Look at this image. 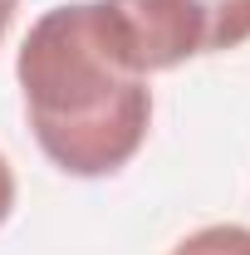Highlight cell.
Returning a JSON list of instances; mask_svg holds the SVG:
<instances>
[{
    "label": "cell",
    "mask_w": 250,
    "mask_h": 255,
    "mask_svg": "<svg viewBox=\"0 0 250 255\" xmlns=\"http://www.w3.org/2000/svg\"><path fill=\"white\" fill-rule=\"evenodd\" d=\"M206 15V54H231L250 44V0H196Z\"/></svg>",
    "instance_id": "3"
},
{
    "label": "cell",
    "mask_w": 250,
    "mask_h": 255,
    "mask_svg": "<svg viewBox=\"0 0 250 255\" xmlns=\"http://www.w3.org/2000/svg\"><path fill=\"white\" fill-rule=\"evenodd\" d=\"M15 10H20V0H0V44H5V34L15 25Z\"/></svg>",
    "instance_id": "6"
},
{
    "label": "cell",
    "mask_w": 250,
    "mask_h": 255,
    "mask_svg": "<svg viewBox=\"0 0 250 255\" xmlns=\"http://www.w3.org/2000/svg\"><path fill=\"white\" fill-rule=\"evenodd\" d=\"M137 74H167L206 54V15L196 0H103Z\"/></svg>",
    "instance_id": "2"
},
{
    "label": "cell",
    "mask_w": 250,
    "mask_h": 255,
    "mask_svg": "<svg viewBox=\"0 0 250 255\" xmlns=\"http://www.w3.org/2000/svg\"><path fill=\"white\" fill-rule=\"evenodd\" d=\"M15 201H20V182H15V167H10V157L0 152V226L15 216Z\"/></svg>",
    "instance_id": "5"
},
{
    "label": "cell",
    "mask_w": 250,
    "mask_h": 255,
    "mask_svg": "<svg viewBox=\"0 0 250 255\" xmlns=\"http://www.w3.org/2000/svg\"><path fill=\"white\" fill-rule=\"evenodd\" d=\"M15 84L39 152L64 177H118L152 132V79L137 74L103 0H64L20 39Z\"/></svg>",
    "instance_id": "1"
},
{
    "label": "cell",
    "mask_w": 250,
    "mask_h": 255,
    "mask_svg": "<svg viewBox=\"0 0 250 255\" xmlns=\"http://www.w3.org/2000/svg\"><path fill=\"white\" fill-rule=\"evenodd\" d=\"M167 255H250V226L241 221H211L182 236Z\"/></svg>",
    "instance_id": "4"
}]
</instances>
